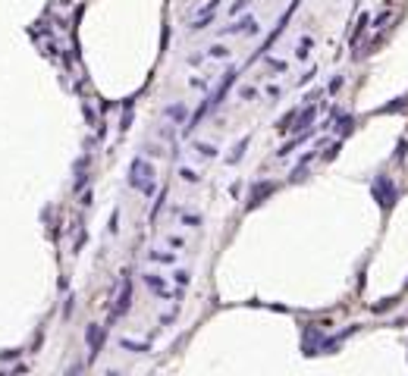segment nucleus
<instances>
[{"mask_svg": "<svg viewBox=\"0 0 408 376\" xmlns=\"http://www.w3.org/2000/svg\"><path fill=\"white\" fill-rule=\"evenodd\" d=\"M129 188H135V191H141V194H154L157 191V182H154V166L148 163V160H141V157H135L132 163H129Z\"/></svg>", "mask_w": 408, "mask_h": 376, "instance_id": "obj_1", "label": "nucleus"}, {"mask_svg": "<svg viewBox=\"0 0 408 376\" xmlns=\"http://www.w3.org/2000/svg\"><path fill=\"white\" fill-rule=\"evenodd\" d=\"M371 191H374V201H377L383 210H393V207H396L399 188H396V182H393L389 176H377V179L371 182Z\"/></svg>", "mask_w": 408, "mask_h": 376, "instance_id": "obj_2", "label": "nucleus"}, {"mask_svg": "<svg viewBox=\"0 0 408 376\" xmlns=\"http://www.w3.org/2000/svg\"><path fill=\"white\" fill-rule=\"evenodd\" d=\"M276 182H270V179H261V182H254L251 185V191H248V201H245V210H254V207H261V204H264L270 194L276 191Z\"/></svg>", "mask_w": 408, "mask_h": 376, "instance_id": "obj_3", "label": "nucleus"}, {"mask_svg": "<svg viewBox=\"0 0 408 376\" xmlns=\"http://www.w3.org/2000/svg\"><path fill=\"white\" fill-rule=\"evenodd\" d=\"M324 329L320 326H305V332H302V351L308 354V357H314V354H320V348H324Z\"/></svg>", "mask_w": 408, "mask_h": 376, "instance_id": "obj_4", "label": "nucleus"}, {"mask_svg": "<svg viewBox=\"0 0 408 376\" xmlns=\"http://www.w3.org/2000/svg\"><path fill=\"white\" fill-rule=\"evenodd\" d=\"M129 304H132V279H129V273H123L120 292H116V304H113V320L123 317V313L129 311Z\"/></svg>", "mask_w": 408, "mask_h": 376, "instance_id": "obj_5", "label": "nucleus"}, {"mask_svg": "<svg viewBox=\"0 0 408 376\" xmlns=\"http://www.w3.org/2000/svg\"><path fill=\"white\" fill-rule=\"evenodd\" d=\"M104 329L98 326V323H88V329H85V342H88V361H95L101 354V348H104Z\"/></svg>", "mask_w": 408, "mask_h": 376, "instance_id": "obj_6", "label": "nucleus"}, {"mask_svg": "<svg viewBox=\"0 0 408 376\" xmlns=\"http://www.w3.org/2000/svg\"><path fill=\"white\" fill-rule=\"evenodd\" d=\"M236 75H239L236 69H226V75H223V79H220V85H217V91L210 94V107H214V110H217L220 104H223L226 91H229V88H233V85H236Z\"/></svg>", "mask_w": 408, "mask_h": 376, "instance_id": "obj_7", "label": "nucleus"}, {"mask_svg": "<svg viewBox=\"0 0 408 376\" xmlns=\"http://www.w3.org/2000/svg\"><path fill=\"white\" fill-rule=\"evenodd\" d=\"M220 35H258V22H254V16H245L236 25H226Z\"/></svg>", "mask_w": 408, "mask_h": 376, "instance_id": "obj_8", "label": "nucleus"}, {"mask_svg": "<svg viewBox=\"0 0 408 376\" xmlns=\"http://www.w3.org/2000/svg\"><path fill=\"white\" fill-rule=\"evenodd\" d=\"M314 119H317V110H314V104H308L305 110H299V116H295V123H292V129H289V132H305V129H311Z\"/></svg>", "mask_w": 408, "mask_h": 376, "instance_id": "obj_9", "label": "nucleus"}, {"mask_svg": "<svg viewBox=\"0 0 408 376\" xmlns=\"http://www.w3.org/2000/svg\"><path fill=\"white\" fill-rule=\"evenodd\" d=\"M164 116L173 119L176 125H182V123H189V107L185 104H170V107H164Z\"/></svg>", "mask_w": 408, "mask_h": 376, "instance_id": "obj_10", "label": "nucleus"}, {"mask_svg": "<svg viewBox=\"0 0 408 376\" xmlns=\"http://www.w3.org/2000/svg\"><path fill=\"white\" fill-rule=\"evenodd\" d=\"M311 135H314V129H305V132H295V138H292V141H286V144H283V148H279L276 154H279V157H289V154H292L295 148H299V144H305V141H308V138H311Z\"/></svg>", "mask_w": 408, "mask_h": 376, "instance_id": "obj_11", "label": "nucleus"}, {"mask_svg": "<svg viewBox=\"0 0 408 376\" xmlns=\"http://www.w3.org/2000/svg\"><path fill=\"white\" fill-rule=\"evenodd\" d=\"M330 129H336V132H339V138H345V135L355 129V119L348 116V113H342V116L333 113V125H330Z\"/></svg>", "mask_w": 408, "mask_h": 376, "instance_id": "obj_12", "label": "nucleus"}, {"mask_svg": "<svg viewBox=\"0 0 408 376\" xmlns=\"http://www.w3.org/2000/svg\"><path fill=\"white\" fill-rule=\"evenodd\" d=\"M144 282H148V288L154 295H160V298H170V288H167V282L157 276V273H148V276H144Z\"/></svg>", "mask_w": 408, "mask_h": 376, "instance_id": "obj_13", "label": "nucleus"}, {"mask_svg": "<svg viewBox=\"0 0 408 376\" xmlns=\"http://www.w3.org/2000/svg\"><path fill=\"white\" fill-rule=\"evenodd\" d=\"M248 144H251V138H248V135H245V138H239V144H236V148H233V154L226 157V163H239V160L245 157V148H248Z\"/></svg>", "mask_w": 408, "mask_h": 376, "instance_id": "obj_14", "label": "nucleus"}, {"mask_svg": "<svg viewBox=\"0 0 408 376\" xmlns=\"http://www.w3.org/2000/svg\"><path fill=\"white\" fill-rule=\"evenodd\" d=\"M408 107V97H396L393 104H386V107H380L377 113H396V110H405Z\"/></svg>", "mask_w": 408, "mask_h": 376, "instance_id": "obj_15", "label": "nucleus"}, {"mask_svg": "<svg viewBox=\"0 0 408 376\" xmlns=\"http://www.w3.org/2000/svg\"><path fill=\"white\" fill-rule=\"evenodd\" d=\"M210 19H214V13H204L201 19H195V22H192V31H201V29H207V25H210Z\"/></svg>", "mask_w": 408, "mask_h": 376, "instance_id": "obj_16", "label": "nucleus"}, {"mask_svg": "<svg viewBox=\"0 0 408 376\" xmlns=\"http://www.w3.org/2000/svg\"><path fill=\"white\" fill-rule=\"evenodd\" d=\"M151 260H157V263H173V260H176V254H167V251H151Z\"/></svg>", "mask_w": 408, "mask_h": 376, "instance_id": "obj_17", "label": "nucleus"}, {"mask_svg": "<svg viewBox=\"0 0 408 376\" xmlns=\"http://www.w3.org/2000/svg\"><path fill=\"white\" fill-rule=\"evenodd\" d=\"M195 151L204 154L207 160H210V157H217V148H214V144H201V141H198V144H195Z\"/></svg>", "mask_w": 408, "mask_h": 376, "instance_id": "obj_18", "label": "nucleus"}, {"mask_svg": "<svg viewBox=\"0 0 408 376\" xmlns=\"http://www.w3.org/2000/svg\"><path fill=\"white\" fill-rule=\"evenodd\" d=\"M85 185H88V173H85V169H79V176H75V182H72V188H75V191H82Z\"/></svg>", "mask_w": 408, "mask_h": 376, "instance_id": "obj_19", "label": "nucleus"}, {"mask_svg": "<svg viewBox=\"0 0 408 376\" xmlns=\"http://www.w3.org/2000/svg\"><path fill=\"white\" fill-rule=\"evenodd\" d=\"M123 348H129V351H148V345H138V342H129V339H120Z\"/></svg>", "mask_w": 408, "mask_h": 376, "instance_id": "obj_20", "label": "nucleus"}, {"mask_svg": "<svg viewBox=\"0 0 408 376\" xmlns=\"http://www.w3.org/2000/svg\"><path fill=\"white\" fill-rule=\"evenodd\" d=\"M179 176L185 179V182H198V179H201V176L195 173V169H189V166H182V169H179Z\"/></svg>", "mask_w": 408, "mask_h": 376, "instance_id": "obj_21", "label": "nucleus"}, {"mask_svg": "<svg viewBox=\"0 0 408 376\" xmlns=\"http://www.w3.org/2000/svg\"><path fill=\"white\" fill-rule=\"evenodd\" d=\"M339 151H342V141H336V144H330V148L324 151V160H333V157H336V154H339Z\"/></svg>", "mask_w": 408, "mask_h": 376, "instance_id": "obj_22", "label": "nucleus"}, {"mask_svg": "<svg viewBox=\"0 0 408 376\" xmlns=\"http://www.w3.org/2000/svg\"><path fill=\"white\" fill-rule=\"evenodd\" d=\"M245 6H251V0H236V3L229 6V13H233V16H239V13L245 10Z\"/></svg>", "mask_w": 408, "mask_h": 376, "instance_id": "obj_23", "label": "nucleus"}, {"mask_svg": "<svg viewBox=\"0 0 408 376\" xmlns=\"http://www.w3.org/2000/svg\"><path fill=\"white\" fill-rule=\"evenodd\" d=\"M308 47H311V38H305L302 44H299V50H295V57H299V60H305V57H308Z\"/></svg>", "mask_w": 408, "mask_h": 376, "instance_id": "obj_24", "label": "nucleus"}, {"mask_svg": "<svg viewBox=\"0 0 408 376\" xmlns=\"http://www.w3.org/2000/svg\"><path fill=\"white\" fill-rule=\"evenodd\" d=\"M226 54H229V50H226L223 44H214V47H210V57H214V60H223Z\"/></svg>", "mask_w": 408, "mask_h": 376, "instance_id": "obj_25", "label": "nucleus"}, {"mask_svg": "<svg viewBox=\"0 0 408 376\" xmlns=\"http://www.w3.org/2000/svg\"><path fill=\"white\" fill-rule=\"evenodd\" d=\"M405 151H408V141L402 138V141H399V148H396V154H393V157H396V160H402V157H405Z\"/></svg>", "mask_w": 408, "mask_h": 376, "instance_id": "obj_26", "label": "nucleus"}, {"mask_svg": "<svg viewBox=\"0 0 408 376\" xmlns=\"http://www.w3.org/2000/svg\"><path fill=\"white\" fill-rule=\"evenodd\" d=\"M239 94H242V100H254V97H258V91H254V88H242Z\"/></svg>", "mask_w": 408, "mask_h": 376, "instance_id": "obj_27", "label": "nucleus"}, {"mask_svg": "<svg viewBox=\"0 0 408 376\" xmlns=\"http://www.w3.org/2000/svg\"><path fill=\"white\" fill-rule=\"evenodd\" d=\"M176 282H179V285H189V273L179 270V273H176Z\"/></svg>", "mask_w": 408, "mask_h": 376, "instance_id": "obj_28", "label": "nucleus"}, {"mask_svg": "<svg viewBox=\"0 0 408 376\" xmlns=\"http://www.w3.org/2000/svg\"><path fill=\"white\" fill-rule=\"evenodd\" d=\"M339 88H342V79H339V75H336V79L330 82V91H339Z\"/></svg>", "mask_w": 408, "mask_h": 376, "instance_id": "obj_29", "label": "nucleus"}, {"mask_svg": "<svg viewBox=\"0 0 408 376\" xmlns=\"http://www.w3.org/2000/svg\"><path fill=\"white\" fill-rule=\"evenodd\" d=\"M405 288H408V282H405Z\"/></svg>", "mask_w": 408, "mask_h": 376, "instance_id": "obj_30", "label": "nucleus"}]
</instances>
